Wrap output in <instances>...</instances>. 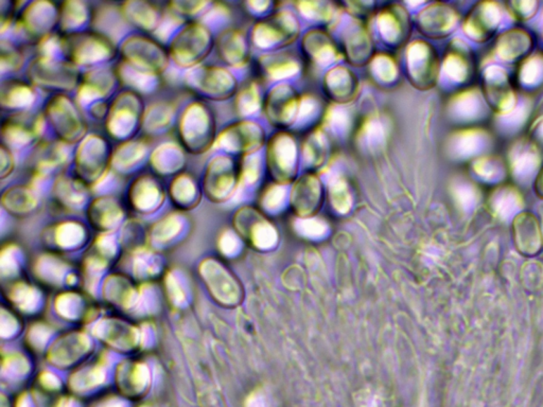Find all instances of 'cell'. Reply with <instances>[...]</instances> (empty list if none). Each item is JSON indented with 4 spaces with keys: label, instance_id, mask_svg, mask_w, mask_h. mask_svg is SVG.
Returning a JSON list of instances; mask_svg holds the SVG:
<instances>
[{
    "label": "cell",
    "instance_id": "1",
    "mask_svg": "<svg viewBox=\"0 0 543 407\" xmlns=\"http://www.w3.org/2000/svg\"><path fill=\"white\" fill-rule=\"evenodd\" d=\"M499 11L494 6L483 5L482 8L474 9L468 18V31L474 39H490L498 28Z\"/></svg>",
    "mask_w": 543,
    "mask_h": 407
},
{
    "label": "cell",
    "instance_id": "2",
    "mask_svg": "<svg viewBox=\"0 0 543 407\" xmlns=\"http://www.w3.org/2000/svg\"><path fill=\"white\" fill-rule=\"evenodd\" d=\"M256 240L257 244L261 246V247H271L276 241V235H275L273 228H271L269 225H263V226H259Z\"/></svg>",
    "mask_w": 543,
    "mask_h": 407
}]
</instances>
